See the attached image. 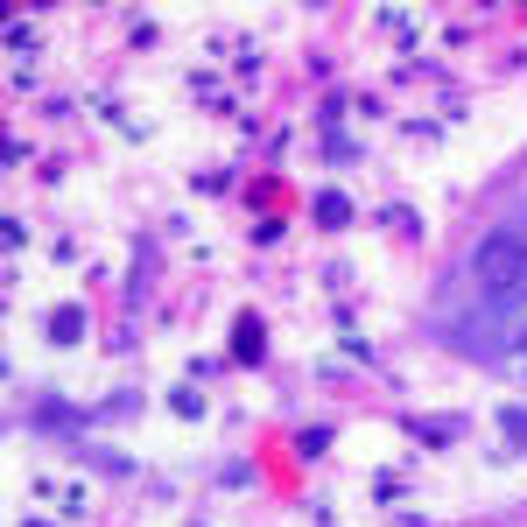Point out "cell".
Returning <instances> with one entry per match:
<instances>
[{
  "instance_id": "1",
  "label": "cell",
  "mask_w": 527,
  "mask_h": 527,
  "mask_svg": "<svg viewBox=\"0 0 527 527\" xmlns=\"http://www.w3.org/2000/svg\"><path fill=\"white\" fill-rule=\"evenodd\" d=\"M260 345H268V331H260L253 317H239V331H232V359H239V366H260Z\"/></svg>"
},
{
  "instance_id": "2",
  "label": "cell",
  "mask_w": 527,
  "mask_h": 527,
  "mask_svg": "<svg viewBox=\"0 0 527 527\" xmlns=\"http://www.w3.org/2000/svg\"><path fill=\"white\" fill-rule=\"evenodd\" d=\"M50 338H57V345H78V338H85V310H57V317H50Z\"/></svg>"
},
{
  "instance_id": "3",
  "label": "cell",
  "mask_w": 527,
  "mask_h": 527,
  "mask_svg": "<svg viewBox=\"0 0 527 527\" xmlns=\"http://www.w3.org/2000/svg\"><path fill=\"white\" fill-rule=\"evenodd\" d=\"M169 408H176L183 422H197V415H204V401H197V387H176V394H169Z\"/></svg>"
},
{
  "instance_id": "4",
  "label": "cell",
  "mask_w": 527,
  "mask_h": 527,
  "mask_svg": "<svg viewBox=\"0 0 527 527\" xmlns=\"http://www.w3.org/2000/svg\"><path fill=\"white\" fill-rule=\"evenodd\" d=\"M499 429H506V443H520L527 436V408H499Z\"/></svg>"
},
{
  "instance_id": "5",
  "label": "cell",
  "mask_w": 527,
  "mask_h": 527,
  "mask_svg": "<svg viewBox=\"0 0 527 527\" xmlns=\"http://www.w3.org/2000/svg\"><path fill=\"white\" fill-rule=\"evenodd\" d=\"M317 218H324V225H345V218H352V204H345V197H324V204H317Z\"/></svg>"
},
{
  "instance_id": "6",
  "label": "cell",
  "mask_w": 527,
  "mask_h": 527,
  "mask_svg": "<svg viewBox=\"0 0 527 527\" xmlns=\"http://www.w3.org/2000/svg\"><path fill=\"white\" fill-rule=\"evenodd\" d=\"M513 366L527 373V331H513Z\"/></svg>"
},
{
  "instance_id": "7",
  "label": "cell",
  "mask_w": 527,
  "mask_h": 527,
  "mask_svg": "<svg viewBox=\"0 0 527 527\" xmlns=\"http://www.w3.org/2000/svg\"><path fill=\"white\" fill-rule=\"evenodd\" d=\"M22 527H50V520H22Z\"/></svg>"
}]
</instances>
